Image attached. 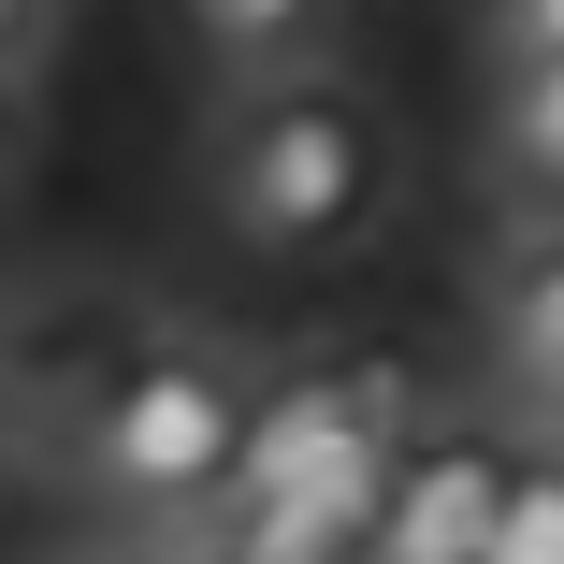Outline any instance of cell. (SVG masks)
I'll use <instances>...</instances> for the list:
<instances>
[{
  "label": "cell",
  "mask_w": 564,
  "mask_h": 564,
  "mask_svg": "<svg viewBox=\"0 0 564 564\" xmlns=\"http://www.w3.org/2000/svg\"><path fill=\"white\" fill-rule=\"evenodd\" d=\"M217 203H232V232L261 261H348L391 203V131L348 73H304L275 58L232 117V160H217Z\"/></svg>",
  "instance_id": "obj_1"
},
{
  "label": "cell",
  "mask_w": 564,
  "mask_h": 564,
  "mask_svg": "<svg viewBox=\"0 0 564 564\" xmlns=\"http://www.w3.org/2000/svg\"><path fill=\"white\" fill-rule=\"evenodd\" d=\"M247 391H261V377H247L232 348L145 318V348L101 377V405L58 434V478H87L117 521H188L217 478H232V448H247Z\"/></svg>",
  "instance_id": "obj_2"
},
{
  "label": "cell",
  "mask_w": 564,
  "mask_h": 564,
  "mask_svg": "<svg viewBox=\"0 0 564 564\" xmlns=\"http://www.w3.org/2000/svg\"><path fill=\"white\" fill-rule=\"evenodd\" d=\"M405 434H420V377L377 362V348H333V362H290V377L247 391L232 478H377ZM232 478H217V492H232Z\"/></svg>",
  "instance_id": "obj_3"
},
{
  "label": "cell",
  "mask_w": 564,
  "mask_h": 564,
  "mask_svg": "<svg viewBox=\"0 0 564 564\" xmlns=\"http://www.w3.org/2000/svg\"><path fill=\"white\" fill-rule=\"evenodd\" d=\"M521 448L507 434H405L377 464V507H362V550L377 564H478L492 535V492H507Z\"/></svg>",
  "instance_id": "obj_4"
},
{
  "label": "cell",
  "mask_w": 564,
  "mask_h": 564,
  "mask_svg": "<svg viewBox=\"0 0 564 564\" xmlns=\"http://www.w3.org/2000/svg\"><path fill=\"white\" fill-rule=\"evenodd\" d=\"M492 362H507V391H521V405H550V420H564V232H550V217L492 261Z\"/></svg>",
  "instance_id": "obj_5"
},
{
  "label": "cell",
  "mask_w": 564,
  "mask_h": 564,
  "mask_svg": "<svg viewBox=\"0 0 564 564\" xmlns=\"http://www.w3.org/2000/svg\"><path fill=\"white\" fill-rule=\"evenodd\" d=\"M492 145L521 188L564 203V44H507V101H492Z\"/></svg>",
  "instance_id": "obj_6"
},
{
  "label": "cell",
  "mask_w": 564,
  "mask_h": 564,
  "mask_svg": "<svg viewBox=\"0 0 564 564\" xmlns=\"http://www.w3.org/2000/svg\"><path fill=\"white\" fill-rule=\"evenodd\" d=\"M188 30H203V58L275 73V58H304V44L333 30V0H188Z\"/></svg>",
  "instance_id": "obj_7"
},
{
  "label": "cell",
  "mask_w": 564,
  "mask_h": 564,
  "mask_svg": "<svg viewBox=\"0 0 564 564\" xmlns=\"http://www.w3.org/2000/svg\"><path fill=\"white\" fill-rule=\"evenodd\" d=\"M478 564H564V448H521V464H507Z\"/></svg>",
  "instance_id": "obj_8"
},
{
  "label": "cell",
  "mask_w": 564,
  "mask_h": 564,
  "mask_svg": "<svg viewBox=\"0 0 564 564\" xmlns=\"http://www.w3.org/2000/svg\"><path fill=\"white\" fill-rule=\"evenodd\" d=\"M15 464H44V448H30V391H15V362H0V478H15Z\"/></svg>",
  "instance_id": "obj_9"
},
{
  "label": "cell",
  "mask_w": 564,
  "mask_h": 564,
  "mask_svg": "<svg viewBox=\"0 0 564 564\" xmlns=\"http://www.w3.org/2000/svg\"><path fill=\"white\" fill-rule=\"evenodd\" d=\"M30 145V58H0V160Z\"/></svg>",
  "instance_id": "obj_10"
},
{
  "label": "cell",
  "mask_w": 564,
  "mask_h": 564,
  "mask_svg": "<svg viewBox=\"0 0 564 564\" xmlns=\"http://www.w3.org/2000/svg\"><path fill=\"white\" fill-rule=\"evenodd\" d=\"M507 44H564V0H507Z\"/></svg>",
  "instance_id": "obj_11"
},
{
  "label": "cell",
  "mask_w": 564,
  "mask_h": 564,
  "mask_svg": "<svg viewBox=\"0 0 564 564\" xmlns=\"http://www.w3.org/2000/svg\"><path fill=\"white\" fill-rule=\"evenodd\" d=\"M30 30H44V0H0V58H30Z\"/></svg>",
  "instance_id": "obj_12"
}]
</instances>
